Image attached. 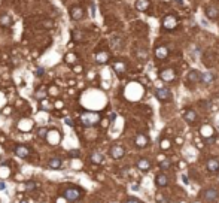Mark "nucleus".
Returning <instances> with one entry per match:
<instances>
[{
    "mask_svg": "<svg viewBox=\"0 0 219 203\" xmlns=\"http://www.w3.org/2000/svg\"><path fill=\"white\" fill-rule=\"evenodd\" d=\"M161 79L164 81V82H171V81H174V78H176V73H174V70L173 69H164L161 73Z\"/></svg>",
    "mask_w": 219,
    "mask_h": 203,
    "instance_id": "6e6552de",
    "label": "nucleus"
},
{
    "mask_svg": "<svg viewBox=\"0 0 219 203\" xmlns=\"http://www.w3.org/2000/svg\"><path fill=\"white\" fill-rule=\"evenodd\" d=\"M213 75L210 73V72H206V73H201V79H200V82H203L204 85H209V84H212L213 82Z\"/></svg>",
    "mask_w": 219,
    "mask_h": 203,
    "instance_id": "6ab92c4d",
    "label": "nucleus"
},
{
    "mask_svg": "<svg viewBox=\"0 0 219 203\" xmlns=\"http://www.w3.org/2000/svg\"><path fill=\"white\" fill-rule=\"evenodd\" d=\"M137 169L142 170V172H149V169H151V161H149L148 158H140V160L137 161Z\"/></svg>",
    "mask_w": 219,
    "mask_h": 203,
    "instance_id": "4468645a",
    "label": "nucleus"
},
{
    "mask_svg": "<svg viewBox=\"0 0 219 203\" xmlns=\"http://www.w3.org/2000/svg\"><path fill=\"white\" fill-rule=\"evenodd\" d=\"M183 118H185V121H188V123H194V121L197 120V112L194 111V109H188V111L183 113Z\"/></svg>",
    "mask_w": 219,
    "mask_h": 203,
    "instance_id": "2eb2a0df",
    "label": "nucleus"
},
{
    "mask_svg": "<svg viewBox=\"0 0 219 203\" xmlns=\"http://www.w3.org/2000/svg\"><path fill=\"white\" fill-rule=\"evenodd\" d=\"M37 134H39V137H42V139H43V137H46V136H48V130H46V129H40Z\"/></svg>",
    "mask_w": 219,
    "mask_h": 203,
    "instance_id": "cd10ccee",
    "label": "nucleus"
},
{
    "mask_svg": "<svg viewBox=\"0 0 219 203\" xmlns=\"http://www.w3.org/2000/svg\"><path fill=\"white\" fill-rule=\"evenodd\" d=\"M125 203H142L140 200H137V199H134V197H130V199H127L125 200Z\"/></svg>",
    "mask_w": 219,
    "mask_h": 203,
    "instance_id": "7c9ffc66",
    "label": "nucleus"
},
{
    "mask_svg": "<svg viewBox=\"0 0 219 203\" xmlns=\"http://www.w3.org/2000/svg\"><path fill=\"white\" fill-rule=\"evenodd\" d=\"M12 24V18L9 17V14H2L0 15V25L2 27H9Z\"/></svg>",
    "mask_w": 219,
    "mask_h": 203,
    "instance_id": "a211bd4d",
    "label": "nucleus"
},
{
    "mask_svg": "<svg viewBox=\"0 0 219 203\" xmlns=\"http://www.w3.org/2000/svg\"><path fill=\"white\" fill-rule=\"evenodd\" d=\"M61 164H63V161H61L60 157H52V158H49V161H48V166L51 167V169H60Z\"/></svg>",
    "mask_w": 219,
    "mask_h": 203,
    "instance_id": "f3484780",
    "label": "nucleus"
},
{
    "mask_svg": "<svg viewBox=\"0 0 219 203\" xmlns=\"http://www.w3.org/2000/svg\"><path fill=\"white\" fill-rule=\"evenodd\" d=\"M170 166H171V163H170V160H161V163H160V167L163 169V170H167V169H170Z\"/></svg>",
    "mask_w": 219,
    "mask_h": 203,
    "instance_id": "393cba45",
    "label": "nucleus"
},
{
    "mask_svg": "<svg viewBox=\"0 0 219 203\" xmlns=\"http://www.w3.org/2000/svg\"><path fill=\"white\" fill-rule=\"evenodd\" d=\"M82 15H84L82 8H79V6H72L70 8V17H72V19L78 21V19L82 18Z\"/></svg>",
    "mask_w": 219,
    "mask_h": 203,
    "instance_id": "f8f14e48",
    "label": "nucleus"
},
{
    "mask_svg": "<svg viewBox=\"0 0 219 203\" xmlns=\"http://www.w3.org/2000/svg\"><path fill=\"white\" fill-rule=\"evenodd\" d=\"M109 154L112 158H115V160H119V158H122L124 157V154H125V149L122 145H119V144H115V145H112V148L109 149Z\"/></svg>",
    "mask_w": 219,
    "mask_h": 203,
    "instance_id": "20e7f679",
    "label": "nucleus"
},
{
    "mask_svg": "<svg viewBox=\"0 0 219 203\" xmlns=\"http://www.w3.org/2000/svg\"><path fill=\"white\" fill-rule=\"evenodd\" d=\"M182 181H183V182H185V184H189V181H188V178H186L185 175H183V176H182Z\"/></svg>",
    "mask_w": 219,
    "mask_h": 203,
    "instance_id": "72a5a7b5",
    "label": "nucleus"
},
{
    "mask_svg": "<svg viewBox=\"0 0 219 203\" xmlns=\"http://www.w3.org/2000/svg\"><path fill=\"white\" fill-rule=\"evenodd\" d=\"M134 144L139 148H145V147H148V144H149V139L146 137L143 133H139V134L136 136V139H134Z\"/></svg>",
    "mask_w": 219,
    "mask_h": 203,
    "instance_id": "9d476101",
    "label": "nucleus"
},
{
    "mask_svg": "<svg viewBox=\"0 0 219 203\" xmlns=\"http://www.w3.org/2000/svg\"><path fill=\"white\" fill-rule=\"evenodd\" d=\"M168 148H170V140L164 139V140L161 142V149H168Z\"/></svg>",
    "mask_w": 219,
    "mask_h": 203,
    "instance_id": "c756f323",
    "label": "nucleus"
},
{
    "mask_svg": "<svg viewBox=\"0 0 219 203\" xmlns=\"http://www.w3.org/2000/svg\"><path fill=\"white\" fill-rule=\"evenodd\" d=\"M201 134H203V136H210V134H212V129H210L209 126H203V127H201Z\"/></svg>",
    "mask_w": 219,
    "mask_h": 203,
    "instance_id": "a878e982",
    "label": "nucleus"
},
{
    "mask_svg": "<svg viewBox=\"0 0 219 203\" xmlns=\"http://www.w3.org/2000/svg\"><path fill=\"white\" fill-rule=\"evenodd\" d=\"M157 203H168V200L165 197H163L161 194H157Z\"/></svg>",
    "mask_w": 219,
    "mask_h": 203,
    "instance_id": "c85d7f7f",
    "label": "nucleus"
},
{
    "mask_svg": "<svg viewBox=\"0 0 219 203\" xmlns=\"http://www.w3.org/2000/svg\"><path fill=\"white\" fill-rule=\"evenodd\" d=\"M155 185L160 187V188L167 187V185H168V178H167V175H164V173L157 175V176H155Z\"/></svg>",
    "mask_w": 219,
    "mask_h": 203,
    "instance_id": "9b49d317",
    "label": "nucleus"
},
{
    "mask_svg": "<svg viewBox=\"0 0 219 203\" xmlns=\"http://www.w3.org/2000/svg\"><path fill=\"white\" fill-rule=\"evenodd\" d=\"M206 14H207L209 18H216V17H218V9L213 8V6H209V8L206 9Z\"/></svg>",
    "mask_w": 219,
    "mask_h": 203,
    "instance_id": "5701e85b",
    "label": "nucleus"
},
{
    "mask_svg": "<svg viewBox=\"0 0 219 203\" xmlns=\"http://www.w3.org/2000/svg\"><path fill=\"white\" fill-rule=\"evenodd\" d=\"M21 203H27V202H24V200H22V202H21Z\"/></svg>",
    "mask_w": 219,
    "mask_h": 203,
    "instance_id": "e433bc0d",
    "label": "nucleus"
},
{
    "mask_svg": "<svg viewBox=\"0 0 219 203\" xmlns=\"http://www.w3.org/2000/svg\"><path fill=\"white\" fill-rule=\"evenodd\" d=\"M5 187H6L5 182H0V190H5Z\"/></svg>",
    "mask_w": 219,
    "mask_h": 203,
    "instance_id": "f704fd0d",
    "label": "nucleus"
},
{
    "mask_svg": "<svg viewBox=\"0 0 219 203\" xmlns=\"http://www.w3.org/2000/svg\"><path fill=\"white\" fill-rule=\"evenodd\" d=\"M167 56H168V49L165 46H157L155 48V57L158 60H165Z\"/></svg>",
    "mask_w": 219,
    "mask_h": 203,
    "instance_id": "ddd939ff",
    "label": "nucleus"
},
{
    "mask_svg": "<svg viewBox=\"0 0 219 203\" xmlns=\"http://www.w3.org/2000/svg\"><path fill=\"white\" fill-rule=\"evenodd\" d=\"M108 60H109V54H108L106 51H100V52H97V54H95V61H97V63H100V64L108 63Z\"/></svg>",
    "mask_w": 219,
    "mask_h": 203,
    "instance_id": "dca6fc26",
    "label": "nucleus"
},
{
    "mask_svg": "<svg viewBox=\"0 0 219 203\" xmlns=\"http://www.w3.org/2000/svg\"><path fill=\"white\" fill-rule=\"evenodd\" d=\"M176 3H183V0H174Z\"/></svg>",
    "mask_w": 219,
    "mask_h": 203,
    "instance_id": "c9c22d12",
    "label": "nucleus"
},
{
    "mask_svg": "<svg viewBox=\"0 0 219 203\" xmlns=\"http://www.w3.org/2000/svg\"><path fill=\"white\" fill-rule=\"evenodd\" d=\"M188 79H189V82H200L201 79V73L198 72V70H192V72H189V75H188Z\"/></svg>",
    "mask_w": 219,
    "mask_h": 203,
    "instance_id": "aec40b11",
    "label": "nucleus"
},
{
    "mask_svg": "<svg viewBox=\"0 0 219 203\" xmlns=\"http://www.w3.org/2000/svg\"><path fill=\"white\" fill-rule=\"evenodd\" d=\"M98 121H100V115H98L97 112H84V113L81 115V123H82V126H85V127L95 126Z\"/></svg>",
    "mask_w": 219,
    "mask_h": 203,
    "instance_id": "f257e3e1",
    "label": "nucleus"
},
{
    "mask_svg": "<svg viewBox=\"0 0 219 203\" xmlns=\"http://www.w3.org/2000/svg\"><path fill=\"white\" fill-rule=\"evenodd\" d=\"M206 167L210 173H216V172H219V160L218 158H209L206 163Z\"/></svg>",
    "mask_w": 219,
    "mask_h": 203,
    "instance_id": "1a4fd4ad",
    "label": "nucleus"
},
{
    "mask_svg": "<svg viewBox=\"0 0 219 203\" xmlns=\"http://www.w3.org/2000/svg\"><path fill=\"white\" fill-rule=\"evenodd\" d=\"M113 69H115L118 73H124V72H125V64H124L122 61H116V63H113Z\"/></svg>",
    "mask_w": 219,
    "mask_h": 203,
    "instance_id": "b1692460",
    "label": "nucleus"
},
{
    "mask_svg": "<svg viewBox=\"0 0 219 203\" xmlns=\"http://www.w3.org/2000/svg\"><path fill=\"white\" fill-rule=\"evenodd\" d=\"M155 96H157V99H158V100H161V102H167V100H170V99H171V93H170V90H168V88H164V87L157 88Z\"/></svg>",
    "mask_w": 219,
    "mask_h": 203,
    "instance_id": "39448f33",
    "label": "nucleus"
},
{
    "mask_svg": "<svg viewBox=\"0 0 219 203\" xmlns=\"http://www.w3.org/2000/svg\"><path fill=\"white\" fill-rule=\"evenodd\" d=\"M136 8L139 11H146L149 8V0H137L136 2Z\"/></svg>",
    "mask_w": 219,
    "mask_h": 203,
    "instance_id": "4be33fe9",
    "label": "nucleus"
},
{
    "mask_svg": "<svg viewBox=\"0 0 219 203\" xmlns=\"http://www.w3.org/2000/svg\"><path fill=\"white\" fill-rule=\"evenodd\" d=\"M35 188H36V184H35L33 181H27V182H25V190H27V191H32V190H35Z\"/></svg>",
    "mask_w": 219,
    "mask_h": 203,
    "instance_id": "bb28decb",
    "label": "nucleus"
},
{
    "mask_svg": "<svg viewBox=\"0 0 219 203\" xmlns=\"http://www.w3.org/2000/svg\"><path fill=\"white\" fill-rule=\"evenodd\" d=\"M15 154L21 157V158H28L30 155H32V151H30V148H27L25 145H17L15 147Z\"/></svg>",
    "mask_w": 219,
    "mask_h": 203,
    "instance_id": "423d86ee",
    "label": "nucleus"
},
{
    "mask_svg": "<svg viewBox=\"0 0 219 203\" xmlns=\"http://www.w3.org/2000/svg\"><path fill=\"white\" fill-rule=\"evenodd\" d=\"M91 161H92V163H95V164L103 163V155H101L98 151H94V152L91 154Z\"/></svg>",
    "mask_w": 219,
    "mask_h": 203,
    "instance_id": "412c9836",
    "label": "nucleus"
},
{
    "mask_svg": "<svg viewBox=\"0 0 219 203\" xmlns=\"http://www.w3.org/2000/svg\"><path fill=\"white\" fill-rule=\"evenodd\" d=\"M66 124L72 127V126H73V121H72V120H70V118H66Z\"/></svg>",
    "mask_w": 219,
    "mask_h": 203,
    "instance_id": "2f4dec72",
    "label": "nucleus"
},
{
    "mask_svg": "<svg viewBox=\"0 0 219 203\" xmlns=\"http://www.w3.org/2000/svg\"><path fill=\"white\" fill-rule=\"evenodd\" d=\"M82 196H84V191H82L81 188H78V187H69V188L63 193V197H64L66 200H69V202H76V200H79Z\"/></svg>",
    "mask_w": 219,
    "mask_h": 203,
    "instance_id": "f03ea898",
    "label": "nucleus"
},
{
    "mask_svg": "<svg viewBox=\"0 0 219 203\" xmlns=\"http://www.w3.org/2000/svg\"><path fill=\"white\" fill-rule=\"evenodd\" d=\"M69 154H70V155H73V157H78V155H79V151H70Z\"/></svg>",
    "mask_w": 219,
    "mask_h": 203,
    "instance_id": "473e14b6",
    "label": "nucleus"
},
{
    "mask_svg": "<svg viewBox=\"0 0 219 203\" xmlns=\"http://www.w3.org/2000/svg\"><path fill=\"white\" fill-rule=\"evenodd\" d=\"M218 197H219V191L216 188H206V190L201 193V199H203V202H206V203L216 202Z\"/></svg>",
    "mask_w": 219,
    "mask_h": 203,
    "instance_id": "7ed1b4c3",
    "label": "nucleus"
},
{
    "mask_svg": "<svg viewBox=\"0 0 219 203\" xmlns=\"http://www.w3.org/2000/svg\"><path fill=\"white\" fill-rule=\"evenodd\" d=\"M163 25H164V29H167V30H173V29L178 25V19L174 18L173 15H167L164 18V21H163Z\"/></svg>",
    "mask_w": 219,
    "mask_h": 203,
    "instance_id": "0eeeda50",
    "label": "nucleus"
}]
</instances>
